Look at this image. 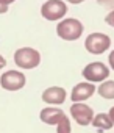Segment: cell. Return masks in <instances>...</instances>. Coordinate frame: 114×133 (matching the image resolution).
Masks as SVG:
<instances>
[{
    "label": "cell",
    "instance_id": "obj_4",
    "mask_svg": "<svg viewBox=\"0 0 114 133\" xmlns=\"http://www.w3.org/2000/svg\"><path fill=\"white\" fill-rule=\"evenodd\" d=\"M67 5L63 0H47L41 6V14L47 21H60L66 16Z\"/></svg>",
    "mask_w": 114,
    "mask_h": 133
},
{
    "label": "cell",
    "instance_id": "obj_13",
    "mask_svg": "<svg viewBox=\"0 0 114 133\" xmlns=\"http://www.w3.org/2000/svg\"><path fill=\"white\" fill-rule=\"evenodd\" d=\"M56 133H70V121L67 116H64L56 124Z\"/></svg>",
    "mask_w": 114,
    "mask_h": 133
},
{
    "label": "cell",
    "instance_id": "obj_12",
    "mask_svg": "<svg viewBox=\"0 0 114 133\" xmlns=\"http://www.w3.org/2000/svg\"><path fill=\"white\" fill-rule=\"evenodd\" d=\"M98 94L103 97V99H114V80H105L102 82V85L98 86Z\"/></svg>",
    "mask_w": 114,
    "mask_h": 133
},
{
    "label": "cell",
    "instance_id": "obj_5",
    "mask_svg": "<svg viewBox=\"0 0 114 133\" xmlns=\"http://www.w3.org/2000/svg\"><path fill=\"white\" fill-rule=\"evenodd\" d=\"M83 77L88 82H92V85L95 82H105L109 77V69L106 68V64L100 61H94V63H89L83 69Z\"/></svg>",
    "mask_w": 114,
    "mask_h": 133
},
{
    "label": "cell",
    "instance_id": "obj_20",
    "mask_svg": "<svg viewBox=\"0 0 114 133\" xmlns=\"http://www.w3.org/2000/svg\"><path fill=\"white\" fill-rule=\"evenodd\" d=\"M66 2H69V3H72V5H78V3L84 2V0H66Z\"/></svg>",
    "mask_w": 114,
    "mask_h": 133
},
{
    "label": "cell",
    "instance_id": "obj_14",
    "mask_svg": "<svg viewBox=\"0 0 114 133\" xmlns=\"http://www.w3.org/2000/svg\"><path fill=\"white\" fill-rule=\"evenodd\" d=\"M13 2H16V0H0V14L6 13L8 8H10V5H11Z\"/></svg>",
    "mask_w": 114,
    "mask_h": 133
},
{
    "label": "cell",
    "instance_id": "obj_6",
    "mask_svg": "<svg viewBox=\"0 0 114 133\" xmlns=\"http://www.w3.org/2000/svg\"><path fill=\"white\" fill-rule=\"evenodd\" d=\"M25 75L19 71H6L0 77V85L6 91H19L25 86Z\"/></svg>",
    "mask_w": 114,
    "mask_h": 133
},
{
    "label": "cell",
    "instance_id": "obj_18",
    "mask_svg": "<svg viewBox=\"0 0 114 133\" xmlns=\"http://www.w3.org/2000/svg\"><path fill=\"white\" fill-rule=\"evenodd\" d=\"M5 66H6V59H5L2 55H0V69H3Z\"/></svg>",
    "mask_w": 114,
    "mask_h": 133
},
{
    "label": "cell",
    "instance_id": "obj_2",
    "mask_svg": "<svg viewBox=\"0 0 114 133\" xmlns=\"http://www.w3.org/2000/svg\"><path fill=\"white\" fill-rule=\"evenodd\" d=\"M14 63L20 69H34L41 63V53L31 47H22L14 52Z\"/></svg>",
    "mask_w": 114,
    "mask_h": 133
},
{
    "label": "cell",
    "instance_id": "obj_10",
    "mask_svg": "<svg viewBox=\"0 0 114 133\" xmlns=\"http://www.w3.org/2000/svg\"><path fill=\"white\" fill-rule=\"evenodd\" d=\"M64 116H66V113L61 108H55V107H47L39 113V119L48 125H56Z\"/></svg>",
    "mask_w": 114,
    "mask_h": 133
},
{
    "label": "cell",
    "instance_id": "obj_8",
    "mask_svg": "<svg viewBox=\"0 0 114 133\" xmlns=\"http://www.w3.org/2000/svg\"><path fill=\"white\" fill-rule=\"evenodd\" d=\"M42 100L48 105H61L66 100V89L61 86H50L42 92Z\"/></svg>",
    "mask_w": 114,
    "mask_h": 133
},
{
    "label": "cell",
    "instance_id": "obj_19",
    "mask_svg": "<svg viewBox=\"0 0 114 133\" xmlns=\"http://www.w3.org/2000/svg\"><path fill=\"white\" fill-rule=\"evenodd\" d=\"M108 116H109V119H111V121H112V124H114V107H111V110H109Z\"/></svg>",
    "mask_w": 114,
    "mask_h": 133
},
{
    "label": "cell",
    "instance_id": "obj_9",
    "mask_svg": "<svg viewBox=\"0 0 114 133\" xmlns=\"http://www.w3.org/2000/svg\"><path fill=\"white\" fill-rule=\"evenodd\" d=\"M95 92V86L92 83H78L74 86L72 92H70V99L74 100V103L78 102H84L88 100L92 94Z\"/></svg>",
    "mask_w": 114,
    "mask_h": 133
},
{
    "label": "cell",
    "instance_id": "obj_11",
    "mask_svg": "<svg viewBox=\"0 0 114 133\" xmlns=\"http://www.w3.org/2000/svg\"><path fill=\"white\" fill-rule=\"evenodd\" d=\"M91 124H92L95 128H98V130H109V128L114 125L112 121L109 119V116H108L106 113H98V114H95Z\"/></svg>",
    "mask_w": 114,
    "mask_h": 133
},
{
    "label": "cell",
    "instance_id": "obj_17",
    "mask_svg": "<svg viewBox=\"0 0 114 133\" xmlns=\"http://www.w3.org/2000/svg\"><path fill=\"white\" fill-rule=\"evenodd\" d=\"M108 61H109V66H111V69H114V50L109 53V56H108Z\"/></svg>",
    "mask_w": 114,
    "mask_h": 133
},
{
    "label": "cell",
    "instance_id": "obj_15",
    "mask_svg": "<svg viewBox=\"0 0 114 133\" xmlns=\"http://www.w3.org/2000/svg\"><path fill=\"white\" fill-rule=\"evenodd\" d=\"M105 22H106L108 25L114 27V10H112L111 13H108V14H106V17H105Z\"/></svg>",
    "mask_w": 114,
    "mask_h": 133
},
{
    "label": "cell",
    "instance_id": "obj_1",
    "mask_svg": "<svg viewBox=\"0 0 114 133\" xmlns=\"http://www.w3.org/2000/svg\"><path fill=\"white\" fill-rule=\"evenodd\" d=\"M84 31L83 24L78 19H63L58 27H56V35L64 41H75L81 36V33Z\"/></svg>",
    "mask_w": 114,
    "mask_h": 133
},
{
    "label": "cell",
    "instance_id": "obj_16",
    "mask_svg": "<svg viewBox=\"0 0 114 133\" xmlns=\"http://www.w3.org/2000/svg\"><path fill=\"white\" fill-rule=\"evenodd\" d=\"M97 2H98L102 6H106V8H114V0H97Z\"/></svg>",
    "mask_w": 114,
    "mask_h": 133
},
{
    "label": "cell",
    "instance_id": "obj_7",
    "mask_svg": "<svg viewBox=\"0 0 114 133\" xmlns=\"http://www.w3.org/2000/svg\"><path fill=\"white\" fill-rule=\"evenodd\" d=\"M70 116H72V119H75V122L78 125H89L94 119V111L89 105L78 102L70 107Z\"/></svg>",
    "mask_w": 114,
    "mask_h": 133
},
{
    "label": "cell",
    "instance_id": "obj_3",
    "mask_svg": "<svg viewBox=\"0 0 114 133\" xmlns=\"http://www.w3.org/2000/svg\"><path fill=\"white\" fill-rule=\"evenodd\" d=\"M111 45V39L108 35L105 33H91L86 41H84V47L89 53L92 55H102L105 53Z\"/></svg>",
    "mask_w": 114,
    "mask_h": 133
}]
</instances>
